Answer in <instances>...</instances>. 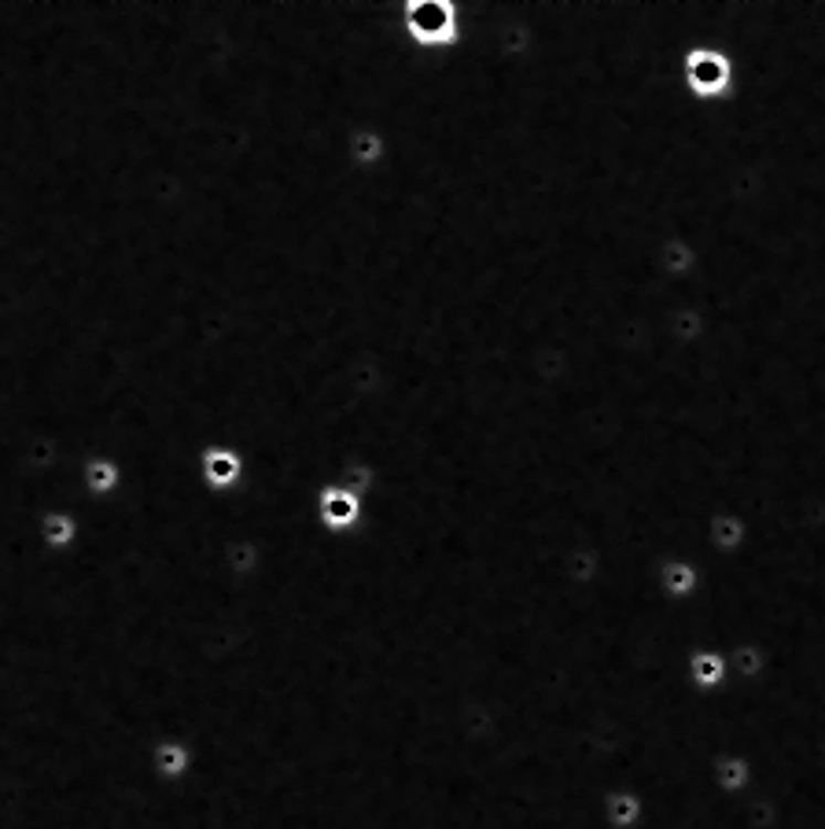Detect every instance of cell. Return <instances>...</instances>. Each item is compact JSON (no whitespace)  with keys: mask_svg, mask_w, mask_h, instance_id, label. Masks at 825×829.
<instances>
[{"mask_svg":"<svg viewBox=\"0 0 825 829\" xmlns=\"http://www.w3.org/2000/svg\"><path fill=\"white\" fill-rule=\"evenodd\" d=\"M405 26L416 41L424 45H438V41H454L457 23H454V8L438 4V0H421V4H410L405 12Z\"/></svg>","mask_w":825,"mask_h":829,"instance_id":"6da1fadb","label":"cell"},{"mask_svg":"<svg viewBox=\"0 0 825 829\" xmlns=\"http://www.w3.org/2000/svg\"><path fill=\"white\" fill-rule=\"evenodd\" d=\"M686 78L697 93H719L730 82V60L715 49H697L686 56Z\"/></svg>","mask_w":825,"mask_h":829,"instance_id":"7a4b0ae2","label":"cell"},{"mask_svg":"<svg viewBox=\"0 0 825 829\" xmlns=\"http://www.w3.org/2000/svg\"><path fill=\"white\" fill-rule=\"evenodd\" d=\"M358 517V501L355 495H347V490H328L325 495V520L332 523H350Z\"/></svg>","mask_w":825,"mask_h":829,"instance_id":"3957f363","label":"cell"},{"mask_svg":"<svg viewBox=\"0 0 825 829\" xmlns=\"http://www.w3.org/2000/svg\"><path fill=\"white\" fill-rule=\"evenodd\" d=\"M236 472H240L236 457H229V454H211V457H207V479H211V483H218V487L233 483Z\"/></svg>","mask_w":825,"mask_h":829,"instance_id":"277c9868","label":"cell"},{"mask_svg":"<svg viewBox=\"0 0 825 829\" xmlns=\"http://www.w3.org/2000/svg\"><path fill=\"white\" fill-rule=\"evenodd\" d=\"M692 679L704 685H715L722 679V660L711 657V652H697V660H692Z\"/></svg>","mask_w":825,"mask_h":829,"instance_id":"5b68a950","label":"cell"},{"mask_svg":"<svg viewBox=\"0 0 825 829\" xmlns=\"http://www.w3.org/2000/svg\"><path fill=\"white\" fill-rule=\"evenodd\" d=\"M664 583H667L670 594H689L692 591V568L689 564H667Z\"/></svg>","mask_w":825,"mask_h":829,"instance_id":"8992f818","label":"cell"},{"mask_svg":"<svg viewBox=\"0 0 825 829\" xmlns=\"http://www.w3.org/2000/svg\"><path fill=\"white\" fill-rule=\"evenodd\" d=\"M181 767H184V752L181 748H173V745L159 748V770L173 774V770H181Z\"/></svg>","mask_w":825,"mask_h":829,"instance_id":"52a82bcc","label":"cell"},{"mask_svg":"<svg viewBox=\"0 0 825 829\" xmlns=\"http://www.w3.org/2000/svg\"><path fill=\"white\" fill-rule=\"evenodd\" d=\"M89 483H93L96 490H107V487H112V483H115V468H112V465H107V461H101V465H93V468H89Z\"/></svg>","mask_w":825,"mask_h":829,"instance_id":"ba28073f","label":"cell"},{"mask_svg":"<svg viewBox=\"0 0 825 829\" xmlns=\"http://www.w3.org/2000/svg\"><path fill=\"white\" fill-rule=\"evenodd\" d=\"M45 531H49V542H67L71 539V520L67 517H49Z\"/></svg>","mask_w":825,"mask_h":829,"instance_id":"9c48e42d","label":"cell"}]
</instances>
